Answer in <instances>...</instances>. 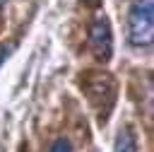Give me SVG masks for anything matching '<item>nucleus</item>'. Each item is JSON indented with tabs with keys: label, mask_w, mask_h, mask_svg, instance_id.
Wrapping results in <instances>:
<instances>
[{
	"label": "nucleus",
	"mask_w": 154,
	"mask_h": 152,
	"mask_svg": "<svg viewBox=\"0 0 154 152\" xmlns=\"http://www.w3.org/2000/svg\"><path fill=\"white\" fill-rule=\"evenodd\" d=\"M128 41L137 48L152 46L154 41V0H132L125 17Z\"/></svg>",
	"instance_id": "obj_1"
},
{
	"label": "nucleus",
	"mask_w": 154,
	"mask_h": 152,
	"mask_svg": "<svg viewBox=\"0 0 154 152\" xmlns=\"http://www.w3.org/2000/svg\"><path fill=\"white\" fill-rule=\"evenodd\" d=\"M113 152H137V135L132 125H123L116 135Z\"/></svg>",
	"instance_id": "obj_3"
},
{
	"label": "nucleus",
	"mask_w": 154,
	"mask_h": 152,
	"mask_svg": "<svg viewBox=\"0 0 154 152\" xmlns=\"http://www.w3.org/2000/svg\"><path fill=\"white\" fill-rule=\"evenodd\" d=\"M48 152H72V142H70L67 138H58V140L51 145Z\"/></svg>",
	"instance_id": "obj_4"
},
{
	"label": "nucleus",
	"mask_w": 154,
	"mask_h": 152,
	"mask_svg": "<svg viewBox=\"0 0 154 152\" xmlns=\"http://www.w3.org/2000/svg\"><path fill=\"white\" fill-rule=\"evenodd\" d=\"M14 51V43H0V65L10 58V53Z\"/></svg>",
	"instance_id": "obj_5"
},
{
	"label": "nucleus",
	"mask_w": 154,
	"mask_h": 152,
	"mask_svg": "<svg viewBox=\"0 0 154 152\" xmlns=\"http://www.w3.org/2000/svg\"><path fill=\"white\" fill-rule=\"evenodd\" d=\"M87 41H89V51L94 53L96 60L108 63L113 55V31H111V22L101 14L94 17L89 29H87Z\"/></svg>",
	"instance_id": "obj_2"
}]
</instances>
